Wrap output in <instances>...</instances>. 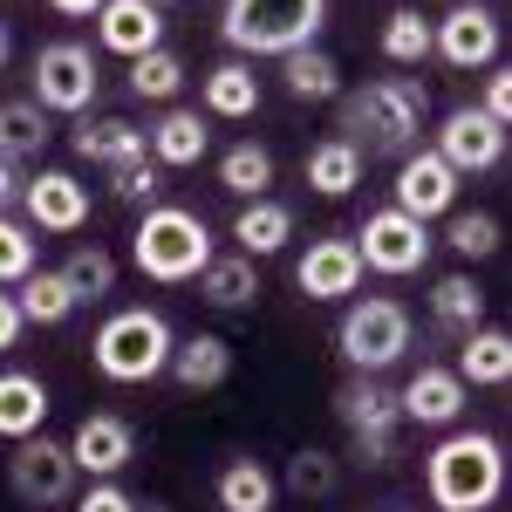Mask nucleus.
Returning a JSON list of instances; mask_svg holds the SVG:
<instances>
[{"label": "nucleus", "mask_w": 512, "mask_h": 512, "mask_svg": "<svg viewBox=\"0 0 512 512\" xmlns=\"http://www.w3.org/2000/svg\"><path fill=\"white\" fill-rule=\"evenodd\" d=\"M342 103V144H355L362 158H410L417 137H424V117H431V96L417 76H376L362 82L355 96H335Z\"/></svg>", "instance_id": "obj_1"}, {"label": "nucleus", "mask_w": 512, "mask_h": 512, "mask_svg": "<svg viewBox=\"0 0 512 512\" xmlns=\"http://www.w3.org/2000/svg\"><path fill=\"white\" fill-rule=\"evenodd\" d=\"M424 492L437 512H485L506 492V451L492 431H451L424 458Z\"/></svg>", "instance_id": "obj_2"}, {"label": "nucleus", "mask_w": 512, "mask_h": 512, "mask_svg": "<svg viewBox=\"0 0 512 512\" xmlns=\"http://www.w3.org/2000/svg\"><path fill=\"white\" fill-rule=\"evenodd\" d=\"M321 21H328V0H226V14H219V35L233 48L239 62L253 55H294V48H308L321 35Z\"/></svg>", "instance_id": "obj_3"}, {"label": "nucleus", "mask_w": 512, "mask_h": 512, "mask_svg": "<svg viewBox=\"0 0 512 512\" xmlns=\"http://www.w3.org/2000/svg\"><path fill=\"white\" fill-rule=\"evenodd\" d=\"M130 260L137 274L158 280V287H178V280H198L205 260H212V226L185 212V205H151L130 233Z\"/></svg>", "instance_id": "obj_4"}, {"label": "nucleus", "mask_w": 512, "mask_h": 512, "mask_svg": "<svg viewBox=\"0 0 512 512\" xmlns=\"http://www.w3.org/2000/svg\"><path fill=\"white\" fill-rule=\"evenodd\" d=\"M171 321L158 315V308H117V315L96 328V342H89V355H96V369L110 376V383H151V376H164V362H171Z\"/></svg>", "instance_id": "obj_5"}, {"label": "nucleus", "mask_w": 512, "mask_h": 512, "mask_svg": "<svg viewBox=\"0 0 512 512\" xmlns=\"http://www.w3.org/2000/svg\"><path fill=\"white\" fill-rule=\"evenodd\" d=\"M335 349H342V362H349L355 376H383V369L403 362V349H410V308L390 301V294L349 301V315L335 328Z\"/></svg>", "instance_id": "obj_6"}, {"label": "nucleus", "mask_w": 512, "mask_h": 512, "mask_svg": "<svg viewBox=\"0 0 512 512\" xmlns=\"http://www.w3.org/2000/svg\"><path fill=\"white\" fill-rule=\"evenodd\" d=\"M335 417H342V431H349V451L369 465V472H383L396 458V431H403V410H396V390L383 376H355L335 390Z\"/></svg>", "instance_id": "obj_7"}, {"label": "nucleus", "mask_w": 512, "mask_h": 512, "mask_svg": "<svg viewBox=\"0 0 512 512\" xmlns=\"http://www.w3.org/2000/svg\"><path fill=\"white\" fill-rule=\"evenodd\" d=\"M103 89V69L89 55V41H48L35 48V103L48 117H82Z\"/></svg>", "instance_id": "obj_8"}, {"label": "nucleus", "mask_w": 512, "mask_h": 512, "mask_svg": "<svg viewBox=\"0 0 512 512\" xmlns=\"http://www.w3.org/2000/svg\"><path fill=\"white\" fill-rule=\"evenodd\" d=\"M76 458H69V444H55V437H21L14 444V458H7V485H14V499L35 512H55L76 499Z\"/></svg>", "instance_id": "obj_9"}, {"label": "nucleus", "mask_w": 512, "mask_h": 512, "mask_svg": "<svg viewBox=\"0 0 512 512\" xmlns=\"http://www.w3.org/2000/svg\"><path fill=\"white\" fill-rule=\"evenodd\" d=\"M431 226L424 219H410V212H396V205H383V212H369L362 219V233H355V260L362 267H376V274H424L431 267Z\"/></svg>", "instance_id": "obj_10"}, {"label": "nucleus", "mask_w": 512, "mask_h": 512, "mask_svg": "<svg viewBox=\"0 0 512 512\" xmlns=\"http://www.w3.org/2000/svg\"><path fill=\"white\" fill-rule=\"evenodd\" d=\"M499 48H506V28L485 0H458L451 14L431 21V55H444L451 69H492Z\"/></svg>", "instance_id": "obj_11"}, {"label": "nucleus", "mask_w": 512, "mask_h": 512, "mask_svg": "<svg viewBox=\"0 0 512 512\" xmlns=\"http://www.w3.org/2000/svg\"><path fill=\"white\" fill-rule=\"evenodd\" d=\"M437 158L451 164L458 178L465 171H499L506 164V130L485 117V110H472V103H458V110H444V123H437Z\"/></svg>", "instance_id": "obj_12"}, {"label": "nucleus", "mask_w": 512, "mask_h": 512, "mask_svg": "<svg viewBox=\"0 0 512 512\" xmlns=\"http://www.w3.org/2000/svg\"><path fill=\"white\" fill-rule=\"evenodd\" d=\"M21 205H28V233H82L89 226V185L76 171H35L21 185Z\"/></svg>", "instance_id": "obj_13"}, {"label": "nucleus", "mask_w": 512, "mask_h": 512, "mask_svg": "<svg viewBox=\"0 0 512 512\" xmlns=\"http://www.w3.org/2000/svg\"><path fill=\"white\" fill-rule=\"evenodd\" d=\"M451 205H458V171L437 158V151L417 144L410 158L396 164V212H410V219L431 226V219H444Z\"/></svg>", "instance_id": "obj_14"}, {"label": "nucleus", "mask_w": 512, "mask_h": 512, "mask_svg": "<svg viewBox=\"0 0 512 512\" xmlns=\"http://www.w3.org/2000/svg\"><path fill=\"white\" fill-rule=\"evenodd\" d=\"M294 287L308 301H349L362 287V260H355V239H308V253L294 260Z\"/></svg>", "instance_id": "obj_15"}, {"label": "nucleus", "mask_w": 512, "mask_h": 512, "mask_svg": "<svg viewBox=\"0 0 512 512\" xmlns=\"http://www.w3.org/2000/svg\"><path fill=\"white\" fill-rule=\"evenodd\" d=\"M465 383L451 376V369H417L403 390H396V410H403V424H424V431H451L458 417H465Z\"/></svg>", "instance_id": "obj_16"}, {"label": "nucleus", "mask_w": 512, "mask_h": 512, "mask_svg": "<svg viewBox=\"0 0 512 512\" xmlns=\"http://www.w3.org/2000/svg\"><path fill=\"white\" fill-rule=\"evenodd\" d=\"M69 458H76V472L89 478H117L130 458H137V431L110 417V410H96V417H82L76 437H69Z\"/></svg>", "instance_id": "obj_17"}, {"label": "nucleus", "mask_w": 512, "mask_h": 512, "mask_svg": "<svg viewBox=\"0 0 512 512\" xmlns=\"http://www.w3.org/2000/svg\"><path fill=\"white\" fill-rule=\"evenodd\" d=\"M144 151H151V164L158 171H185V164H198L205 151H212V117L205 110H164L151 130H144Z\"/></svg>", "instance_id": "obj_18"}, {"label": "nucleus", "mask_w": 512, "mask_h": 512, "mask_svg": "<svg viewBox=\"0 0 512 512\" xmlns=\"http://www.w3.org/2000/svg\"><path fill=\"white\" fill-rule=\"evenodd\" d=\"M96 41L110 48V55H151V48H164V21L158 7H144V0H103L96 7Z\"/></svg>", "instance_id": "obj_19"}, {"label": "nucleus", "mask_w": 512, "mask_h": 512, "mask_svg": "<svg viewBox=\"0 0 512 512\" xmlns=\"http://www.w3.org/2000/svg\"><path fill=\"white\" fill-rule=\"evenodd\" d=\"M164 376H171L178 390H219V383L233 376V342H226V335H185V342H171Z\"/></svg>", "instance_id": "obj_20"}, {"label": "nucleus", "mask_w": 512, "mask_h": 512, "mask_svg": "<svg viewBox=\"0 0 512 512\" xmlns=\"http://www.w3.org/2000/svg\"><path fill=\"white\" fill-rule=\"evenodd\" d=\"M198 301L219 308V315L253 308V301H260V260H246V253H212L205 274H198Z\"/></svg>", "instance_id": "obj_21"}, {"label": "nucleus", "mask_w": 512, "mask_h": 512, "mask_svg": "<svg viewBox=\"0 0 512 512\" xmlns=\"http://www.w3.org/2000/svg\"><path fill=\"white\" fill-rule=\"evenodd\" d=\"M69 144H76L82 164H103V171L151 158V151H144V130H137V123H123V117H89V123H76V137H69Z\"/></svg>", "instance_id": "obj_22"}, {"label": "nucleus", "mask_w": 512, "mask_h": 512, "mask_svg": "<svg viewBox=\"0 0 512 512\" xmlns=\"http://www.w3.org/2000/svg\"><path fill=\"white\" fill-rule=\"evenodd\" d=\"M41 424H48V383H41L35 369H7V376H0V437L21 444V437H35Z\"/></svg>", "instance_id": "obj_23"}, {"label": "nucleus", "mask_w": 512, "mask_h": 512, "mask_svg": "<svg viewBox=\"0 0 512 512\" xmlns=\"http://www.w3.org/2000/svg\"><path fill=\"white\" fill-rule=\"evenodd\" d=\"M451 376H458L465 390H499V383L512 376V335H506V328H472Z\"/></svg>", "instance_id": "obj_24"}, {"label": "nucleus", "mask_w": 512, "mask_h": 512, "mask_svg": "<svg viewBox=\"0 0 512 512\" xmlns=\"http://www.w3.org/2000/svg\"><path fill=\"white\" fill-rule=\"evenodd\" d=\"M280 82H287V96L294 103H335L342 96V62L328 55V48H294V55H280Z\"/></svg>", "instance_id": "obj_25"}, {"label": "nucleus", "mask_w": 512, "mask_h": 512, "mask_svg": "<svg viewBox=\"0 0 512 512\" xmlns=\"http://www.w3.org/2000/svg\"><path fill=\"white\" fill-rule=\"evenodd\" d=\"M233 239L246 260H267V253H280L287 239H294V212L280 205V198H246L233 219Z\"/></svg>", "instance_id": "obj_26"}, {"label": "nucleus", "mask_w": 512, "mask_h": 512, "mask_svg": "<svg viewBox=\"0 0 512 512\" xmlns=\"http://www.w3.org/2000/svg\"><path fill=\"white\" fill-rule=\"evenodd\" d=\"M260 110V76H253V62H219V69H205V117H226V123H246Z\"/></svg>", "instance_id": "obj_27"}, {"label": "nucleus", "mask_w": 512, "mask_h": 512, "mask_svg": "<svg viewBox=\"0 0 512 512\" xmlns=\"http://www.w3.org/2000/svg\"><path fill=\"white\" fill-rule=\"evenodd\" d=\"M431 321L444 328V335H472V328H485V287H478L472 274H444L431 280Z\"/></svg>", "instance_id": "obj_28"}, {"label": "nucleus", "mask_w": 512, "mask_h": 512, "mask_svg": "<svg viewBox=\"0 0 512 512\" xmlns=\"http://www.w3.org/2000/svg\"><path fill=\"white\" fill-rule=\"evenodd\" d=\"M48 151V110H41L35 96H14V103H0V158L14 164H35Z\"/></svg>", "instance_id": "obj_29"}, {"label": "nucleus", "mask_w": 512, "mask_h": 512, "mask_svg": "<svg viewBox=\"0 0 512 512\" xmlns=\"http://www.w3.org/2000/svg\"><path fill=\"white\" fill-rule=\"evenodd\" d=\"M14 308L35 328H62V321L76 315V294H69V280L55 274V267H35L28 280H14Z\"/></svg>", "instance_id": "obj_30"}, {"label": "nucleus", "mask_w": 512, "mask_h": 512, "mask_svg": "<svg viewBox=\"0 0 512 512\" xmlns=\"http://www.w3.org/2000/svg\"><path fill=\"white\" fill-rule=\"evenodd\" d=\"M219 512H274V472L260 465V458H226V472H219Z\"/></svg>", "instance_id": "obj_31"}, {"label": "nucleus", "mask_w": 512, "mask_h": 512, "mask_svg": "<svg viewBox=\"0 0 512 512\" xmlns=\"http://www.w3.org/2000/svg\"><path fill=\"white\" fill-rule=\"evenodd\" d=\"M219 185H226L239 205H246V198H267V185H274V151L253 144V137H246V144H226V151H219Z\"/></svg>", "instance_id": "obj_32"}, {"label": "nucleus", "mask_w": 512, "mask_h": 512, "mask_svg": "<svg viewBox=\"0 0 512 512\" xmlns=\"http://www.w3.org/2000/svg\"><path fill=\"white\" fill-rule=\"evenodd\" d=\"M308 185H315L321 198H349L355 185H362V151L342 144V137H321L315 151H308Z\"/></svg>", "instance_id": "obj_33"}, {"label": "nucleus", "mask_w": 512, "mask_h": 512, "mask_svg": "<svg viewBox=\"0 0 512 512\" xmlns=\"http://www.w3.org/2000/svg\"><path fill=\"white\" fill-rule=\"evenodd\" d=\"M55 274L69 280V294H76V308H96V301H110L117 294V260L103 253V246H76Z\"/></svg>", "instance_id": "obj_34"}, {"label": "nucleus", "mask_w": 512, "mask_h": 512, "mask_svg": "<svg viewBox=\"0 0 512 512\" xmlns=\"http://www.w3.org/2000/svg\"><path fill=\"white\" fill-rule=\"evenodd\" d=\"M335 485H342V458H335V451L301 444V451L287 458V492H294V499H335Z\"/></svg>", "instance_id": "obj_35"}, {"label": "nucleus", "mask_w": 512, "mask_h": 512, "mask_svg": "<svg viewBox=\"0 0 512 512\" xmlns=\"http://www.w3.org/2000/svg\"><path fill=\"white\" fill-rule=\"evenodd\" d=\"M383 55H390L396 69H417L431 55V14H417V7L383 14Z\"/></svg>", "instance_id": "obj_36"}, {"label": "nucleus", "mask_w": 512, "mask_h": 512, "mask_svg": "<svg viewBox=\"0 0 512 512\" xmlns=\"http://www.w3.org/2000/svg\"><path fill=\"white\" fill-rule=\"evenodd\" d=\"M178 89H185V62H178L171 48H151V55L130 62V96H137V103H171Z\"/></svg>", "instance_id": "obj_37"}, {"label": "nucleus", "mask_w": 512, "mask_h": 512, "mask_svg": "<svg viewBox=\"0 0 512 512\" xmlns=\"http://www.w3.org/2000/svg\"><path fill=\"white\" fill-rule=\"evenodd\" d=\"M444 246H451L458 260H492V253H499V219H492V212H451Z\"/></svg>", "instance_id": "obj_38"}, {"label": "nucleus", "mask_w": 512, "mask_h": 512, "mask_svg": "<svg viewBox=\"0 0 512 512\" xmlns=\"http://www.w3.org/2000/svg\"><path fill=\"white\" fill-rule=\"evenodd\" d=\"M110 192H117L123 205H144V212H151V205H164V171L151 158L117 164V171H110Z\"/></svg>", "instance_id": "obj_39"}, {"label": "nucleus", "mask_w": 512, "mask_h": 512, "mask_svg": "<svg viewBox=\"0 0 512 512\" xmlns=\"http://www.w3.org/2000/svg\"><path fill=\"white\" fill-rule=\"evenodd\" d=\"M28 274H35V233L0 212V287H14V280H28Z\"/></svg>", "instance_id": "obj_40"}, {"label": "nucleus", "mask_w": 512, "mask_h": 512, "mask_svg": "<svg viewBox=\"0 0 512 512\" xmlns=\"http://www.w3.org/2000/svg\"><path fill=\"white\" fill-rule=\"evenodd\" d=\"M76 512H137V499L123 492L117 478H96V485H89V492L76 499Z\"/></svg>", "instance_id": "obj_41"}, {"label": "nucleus", "mask_w": 512, "mask_h": 512, "mask_svg": "<svg viewBox=\"0 0 512 512\" xmlns=\"http://www.w3.org/2000/svg\"><path fill=\"white\" fill-rule=\"evenodd\" d=\"M478 110H485V117L499 123V130L512 123V82H506V69H499V76L485 82V103H478Z\"/></svg>", "instance_id": "obj_42"}, {"label": "nucleus", "mask_w": 512, "mask_h": 512, "mask_svg": "<svg viewBox=\"0 0 512 512\" xmlns=\"http://www.w3.org/2000/svg\"><path fill=\"white\" fill-rule=\"evenodd\" d=\"M21 328H28V321H21V308H14V294H0V355L21 342Z\"/></svg>", "instance_id": "obj_43"}, {"label": "nucleus", "mask_w": 512, "mask_h": 512, "mask_svg": "<svg viewBox=\"0 0 512 512\" xmlns=\"http://www.w3.org/2000/svg\"><path fill=\"white\" fill-rule=\"evenodd\" d=\"M14 198H21V171H14V164L0 158V212H7V205H14Z\"/></svg>", "instance_id": "obj_44"}, {"label": "nucleus", "mask_w": 512, "mask_h": 512, "mask_svg": "<svg viewBox=\"0 0 512 512\" xmlns=\"http://www.w3.org/2000/svg\"><path fill=\"white\" fill-rule=\"evenodd\" d=\"M41 7H55V14H69V21H82V14H96L103 0H41Z\"/></svg>", "instance_id": "obj_45"}, {"label": "nucleus", "mask_w": 512, "mask_h": 512, "mask_svg": "<svg viewBox=\"0 0 512 512\" xmlns=\"http://www.w3.org/2000/svg\"><path fill=\"white\" fill-rule=\"evenodd\" d=\"M7 55H14V35H7V21H0V69H7Z\"/></svg>", "instance_id": "obj_46"}, {"label": "nucleus", "mask_w": 512, "mask_h": 512, "mask_svg": "<svg viewBox=\"0 0 512 512\" xmlns=\"http://www.w3.org/2000/svg\"><path fill=\"white\" fill-rule=\"evenodd\" d=\"M144 7H158V14H164V7H178V0H144Z\"/></svg>", "instance_id": "obj_47"}, {"label": "nucleus", "mask_w": 512, "mask_h": 512, "mask_svg": "<svg viewBox=\"0 0 512 512\" xmlns=\"http://www.w3.org/2000/svg\"><path fill=\"white\" fill-rule=\"evenodd\" d=\"M137 512H171V506H137Z\"/></svg>", "instance_id": "obj_48"}]
</instances>
